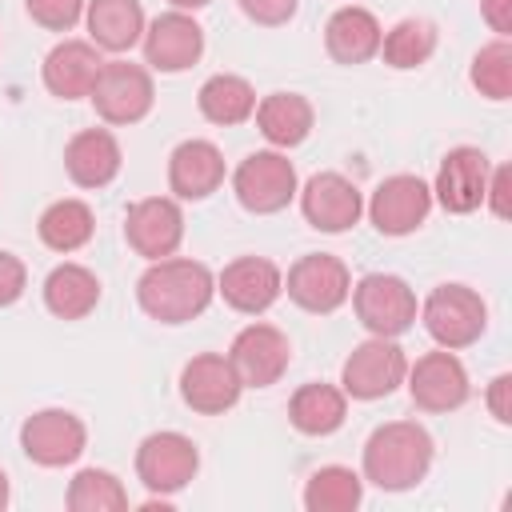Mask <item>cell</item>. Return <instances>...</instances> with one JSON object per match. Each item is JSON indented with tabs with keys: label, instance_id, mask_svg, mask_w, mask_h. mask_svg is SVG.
I'll list each match as a JSON object with an SVG mask.
<instances>
[{
	"label": "cell",
	"instance_id": "cell-1",
	"mask_svg": "<svg viewBox=\"0 0 512 512\" xmlns=\"http://www.w3.org/2000/svg\"><path fill=\"white\" fill-rule=\"evenodd\" d=\"M216 296V276L208 272V264L200 260H184V256H164L152 260L144 268V276L136 280V300L140 308L160 320V324H188L196 320Z\"/></svg>",
	"mask_w": 512,
	"mask_h": 512
},
{
	"label": "cell",
	"instance_id": "cell-2",
	"mask_svg": "<svg viewBox=\"0 0 512 512\" xmlns=\"http://www.w3.org/2000/svg\"><path fill=\"white\" fill-rule=\"evenodd\" d=\"M436 444L416 420H388L364 440V480L380 492H408L432 468Z\"/></svg>",
	"mask_w": 512,
	"mask_h": 512
},
{
	"label": "cell",
	"instance_id": "cell-3",
	"mask_svg": "<svg viewBox=\"0 0 512 512\" xmlns=\"http://www.w3.org/2000/svg\"><path fill=\"white\" fill-rule=\"evenodd\" d=\"M420 320L428 328V336L440 344V348H468L484 336L488 328V304L480 300L476 288L468 284H440L428 292L424 308H420Z\"/></svg>",
	"mask_w": 512,
	"mask_h": 512
},
{
	"label": "cell",
	"instance_id": "cell-4",
	"mask_svg": "<svg viewBox=\"0 0 512 512\" xmlns=\"http://www.w3.org/2000/svg\"><path fill=\"white\" fill-rule=\"evenodd\" d=\"M356 320L372 332V336H404L416 324V292L408 288V280L392 276V272H368L356 280V288L348 292Z\"/></svg>",
	"mask_w": 512,
	"mask_h": 512
},
{
	"label": "cell",
	"instance_id": "cell-5",
	"mask_svg": "<svg viewBox=\"0 0 512 512\" xmlns=\"http://www.w3.org/2000/svg\"><path fill=\"white\" fill-rule=\"evenodd\" d=\"M88 100L104 124H140L156 104V88L148 68L132 60H104Z\"/></svg>",
	"mask_w": 512,
	"mask_h": 512
},
{
	"label": "cell",
	"instance_id": "cell-6",
	"mask_svg": "<svg viewBox=\"0 0 512 512\" xmlns=\"http://www.w3.org/2000/svg\"><path fill=\"white\" fill-rule=\"evenodd\" d=\"M232 192L240 200V208L256 212V216H272L284 212L296 196V168L284 152L268 148V152H252L240 160V168L232 172Z\"/></svg>",
	"mask_w": 512,
	"mask_h": 512
},
{
	"label": "cell",
	"instance_id": "cell-7",
	"mask_svg": "<svg viewBox=\"0 0 512 512\" xmlns=\"http://www.w3.org/2000/svg\"><path fill=\"white\" fill-rule=\"evenodd\" d=\"M404 372H408L404 348L388 336H372L348 352L340 368V384H344V396L352 400H380L404 384Z\"/></svg>",
	"mask_w": 512,
	"mask_h": 512
},
{
	"label": "cell",
	"instance_id": "cell-8",
	"mask_svg": "<svg viewBox=\"0 0 512 512\" xmlns=\"http://www.w3.org/2000/svg\"><path fill=\"white\" fill-rule=\"evenodd\" d=\"M88 444V428L68 408H40L20 424V448L40 468H64L76 464Z\"/></svg>",
	"mask_w": 512,
	"mask_h": 512
},
{
	"label": "cell",
	"instance_id": "cell-9",
	"mask_svg": "<svg viewBox=\"0 0 512 512\" xmlns=\"http://www.w3.org/2000/svg\"><path fill=\"white\" fill-rule=\"evenodd\" d=\"M200 452L184 432H152L136 448V476L152 496H172L192 484Z\"/></svg>",
	"mask_w": 512,
	"mask_h": 512
},
{
	"label": "cell",
	"instance_id": "cell-10",
	"mask_svg": "<svg viewBox=\"0 0 512 512\" xmlns=\"http://www.w3.org/2000/svg\"><path fill=\"white\" fill-rule=\"evenodd\" d=\"M284 292L292 304H300L304 312H316V316H328L336 312L348 292H352V276L344 268L340 256H328V252H308L300 256L288 276H284Z\"/></svg>",
	"mask_w": 512,
	"mask_h": 512
},
{
	"label": "cell",
	"instance_id": "cell-11",
	"mask_svg": "<svg viewBox=\"0 0 512 512\" xmlns=\"http://www.w3.org/2000/svg\"><path fill=\"white\" fill-rule=\"evenodd\" d=\"M404 380H408V396L420 412H456L472 396L468 372L452 348L424 352L416 364H408Z\"/></svg>",
	"mask_w": 512,
	"mask_h": 512
},
{
	"label": "cell",
	"instance_id": "cell-12",
	"mask_svg": "<svg viewBox=\"0 0 512 512\" xmlns=\"http://www.w3.org/2000/svg\"><path fill=\"white\" fill-rule=\"evenodd\" d=\"M228 360L244 388H272L292 364V344L276 324H248L236 332Z\"/></svg>",
	"mask_w": 512,
	"mask_h": 512
},
{
	"label": "cell",
	"instance_id": "cell-13",
	"mask_svg": "<svg viewBox=\"0 0 512 512\" xmlns=\"http://www.w3.org/2000/svg\"><path fill=\"white\" fill-rule=\"evenodd\" d=\"M428 212H432V188L408 172L380 180L368 200V220L376 224L380 236H408L428 220Z\"/></svg>",
	"mask_w": 512,
	"mask_h": 512
},
{
	"label": "cell",
	"instance_id": "cell-14",
	"mask_svg": "<svg viewBox=\"0 0 512 512\" xmlns=\"http://www.w3.org/2000/svg\"><path fill=\"white\" fill-rule=\"evenodd\" d=\"M124 240L144 260H164L184 240V212L172 196H148L136 200L124 212Z\"/></svg>",
	"mask_w": 512,
	"mask_h": 512
},
{
	"label": "cell",
	"instance_id": "cell-15",
	"mask_svg": "<svg viewBox=\"0 0 512 512\" xmlns=\"http://www.w3.org/2000/svg\"><path fill=\"white\" fill-rule=\"evenodd\" d=\"M488 176H492L488 156L480 148L460 144L440 160V172H436V184H432V200L452 216H468V212H476L484 204Z\"/></svg>",
	"mask_w": 512,
	"mask_h": 512
},
{
	"label": "cell",
	"instance_id": "cell-16",
	"mask_svg": "<svg viewBox=\"0 0 512 512\" xmlns=\"http://www.w3.org/2000/svg\"><path fill=\"white\" fill-rule=\"evenodd\" d=\"M240 392H244V384L228 356L200 352L180 372V400L200 416H220V412L236 408Z\"/></svg>",
	"mask_w": 512,
	"mask_h": 512
},
{
	"label": "cell",
	"instance_id": "cell-17",
	"mask_svg": "<svg viewBox=\"0 0 512 512\" xmlns=\"http://www.w3.org/2000/svg\"><path fill=\"white\" fill-rule=\"evenodd\" d=\"M140 40H144L148 68H156V72H184L204 56V28L180 8H172V12L156 16L152 24H144Z\"/></svg>",
	"mask_w": 512,
	"mask_h": 512
},
{
	"label": "cell",
	"instance_id": "cell-18",
	"mask_svg": "<svg viewBox=\"0 0 512 512\" xmlns=\"http://www.w3.org/2000/svg\"><path fill=\"white\" fill-rule=\"evenodd\" d=\"M300 212L316 232H348L364 212V196L348 176L316 172L300 188Z\"/></svg>",
	"mask_w": 512,
	"mask_h": 512
},
{
	"label": "cell",
	"instance_id": "cell-19",
	"mask_svg": "<svg viewBox=\"0 0 512 512\" xmlns=\"http://www.w3.org/2000/svg\"><path fill=\"white\" fill-rule=\"evenodd\" d=\"M216 292L224 296L228 308H236L244 316H260L280 300L284 272L264 256H240V260L224 264V272L216 276Z\"/></svg>",
	"mask_w": 512,
	"mask_h": 512
},
{
	"label": "cell",
	"instance_id": "cell-20",
	"mask_svg": "<svg viewBox=\"0 0 512 512\" xmlns=\"http://www.w3.org/2000/svg\"><path fill=\"white\" fill-rule=\"evenodd\" d=\"M224 184V156L212 140H184L168 156V188L180 200H208Z\"/></svg>",
	"mask_w": 512,
	"mask_h": 512
},
{
	"label": "cell",
	"instance_id": "cell-21",
	"mask_svg": "<svg viewBox=\"0 0 512 512\" xmlns=\"http://www.w3.org/2000/svg\"><path fill=\"white\" fill-rule=\"evenodd\" d=\"M104 56L92 40H64L44 56V88L60 100H80L92 92Z\"/></svg>",
	"mask_w": 512,
	"mask_h": 512
},
{
	"label": "cell",
	"instance_id": "cell-22",
	"mask_svg": "<svg viewBox=\"0 0 512 512\" xmlns=\"http://www.w3.org/2000/svg\"><path fill=\"white\" fill-rule=\"evenodd\" d=\"M120 164H124V156H120V144L108 128H84L64 148V168H68L72 184H80V188L112 184L120 176Z\"/></svg>",
	"mask_w": 512,
	"mask_h": 512
},
{
	"label": "cell",
	"instance_id": "cell-23",
	"mask_svg": "<svg viewBox=\"0 0 512 512\" xmlns=\"http://www.w3.org/2000/svg\"><path fill=\"white\" fill-rule=\"evenodd\" d=\"M380 20L368 8H336L324 24V48L336 64H364L380 52Z\"/></svg>",
	"mask_w": 512,
	"mask_h": 512
},
{
	"label": "cell",
	"instance_id": "cell-24",
	"mask_svg": "<svg viewBox=\"0 0 512 512\" xmlns=\"http://www.w3.org/2000/svg\"><path fill=\"white\" fill-rule=\"evenodd\" d=\"M84 24L100 52H132L144 36V8L140 0H88Z\"/></svg>",
	"mask_w": 512,
	"mask_h": 512
},
{
	"label": "cell",
	"instance_id": "cell-25",
	"mask_svg": "<svg viewBox=\"0 0 512 512\" xmlns=\"http://www.w3.org/2000/svg\"><path fill=\"white\" fill-rule=\"evenodd\" d=\"M252 116H256L260 136L272 148H296V144H304L308 132H312V120H316L312 104L300 92H272V96L256 100V112Z\"/></svg>",
	"mask_w": 512,
	"mask_h": 512
},
{
	"label": "cell",
	"instance_id": "cell-26",
	"mask_svg": "<svg viewBox=\"0 0 512 512\" xmlns=\"http://www.w3.org/2000/svg\"><path fill=\"white\" fill-rule=\"evenodd\" d=\"M348 416V396L336 384H300L288 400V420L304 436H332Z\"/></svg>",
	"mask_w": 512,
	"mask_h": 512
},
{
	"label": "cell",
	"instance_id": "cell-27",
	"mask_svg": "<svg viewBox=\"0 0 512 512\" xmlns=\"http://www.w3.org/2000/svg\"><path fill=\"white\" fill-rule=\"evenodd\" d=\"M100 304V280L84 264H56L44 280V308L60 320H84Z\"/></svg>",
	"mask_w": 512,
	"mask_h": 512
},
{
	"label": "cell",
	"instance_id": "cell-28",
	"mask_svg": "<svg viewBox=\"0 0 512 512\" xmlns=\"http://www.w3.org/2000/svg\"><path fill=\"white\" fill-rule=\"evenodd\" d=\"M200 116L220 124V128H232V124H244L252 112H256V92L244 76H232V72H216L200 84Z\"/></svg>",
	"mask_w": 512,
	"mask_h": 512
},
{
	"label": "cell",
	"instance_id": "cell-29",
	"mask_svg": "<svg viewBox=\"0 0 512 512\" xmlns=\"http://www.w3.org/2000/svg\"><path fill=\"white\" fill-rule=\"evenodd\" d=\"M36 232H40V240L52 248V252H76V248H84L88 240H92V232H96V216H92V208L84 204V200H56V204H48L44 212H40V224H36Z\"/></svg>",
	"mask_w": 512,
	"mask_h": 512
},
{
	"label": "cell",
	"instance_id": "cell-30",
	"mask_svg": "<svg viewBox=\"0 0 512 512\" xmlns=\"http://www.w3.org/2000/svg\"><path fill=\"white\" fill-rule=\"evenodd\" d=\"M364 500V480L344 464H324L304 484V508L308 512H352Z\"/></svg>",
	"mask_w": 512,
	"mask_h": 512
},
{
	"label": "cell",
	"instance_id": "cell-31",
	"mask_svg": "<svg viewBox=\"0 0 512 512\" xmlns=\"http://www.w3.org/2000/svg\"><path fill=\"white\" fill-rule=\"evenodd\" d=\"M380 52H384V64L392 68H420L436 52V28L420 16H408L380 36Z\"/></svg>",
	"mask_w": 512,
	"mask_h": 512
},
{
	"label": "cell",
	"instance_id": "cell-32",
	"mask_svg": "<svg viewBox=\"0 0 512 512\" xmlns=\"http://www.w3.org/2000/svg\"><path fill=\"white\" fill-rule=\"evenodd\" d=\"M64 500H68L72 512H124V508H128L124 484H120L112 472H104V468H84V472H76Z\"/></svg>",
	"mask_w": 512,
	"mask_h": 512
},
{
	"label": "cell",
	"instance_id": "cell-33",
	"mask_svg": "<svg viewBox=\"0 0 512 512\" xmlns=\"http://www.w3.org/2000/svg\"><path fill=\"white\" fill-rule=\"evenodd\" d=\"M472 84L488 100H508L512 96V44H508V36H496L492 44H484L476 52V60H472Z\"/></svg>",
	"mask_w": 512,
	"mask_h": 512
},
{
	"label": "cell",
	"instance_id": "cell-34",
	"mask_svg": "<svg viewBox=\"0 0 512 512\" xmlns=\"http://www.w3.org/2000/svg\"><path fill=\"white\" fill-rule=\"evenodd\" d=\"M84 4H88V0H24L28 16H32L40 28H48V32H68V28H76L80 16H84Z\"/></svg>",
	"mask_w": 512,
	"mask_h": 512
},
{
	"label": "cell",
	"instance_id": "cell-35",
	"mask_svg": "<svg viewBox=\"0 0 512 512\" xmlns=\"http://www.w3.org/2000/svg\"><path fill=\"white\" fill-rule=\"evenodd\" d=\"M236 4L252 24H264V28H280L296 16V0H236Z\"/></svg>",
	"mask_w": 512,
	"mask_h": 512
},
{
	"label": "cell",
	"instance_id": "cell-36",
	"mask_svg": "<svg viewBox=\"0 0 512 512\" xmlns=\"http://www.w3.org/2000/svg\"><path fill=\"white\" fill-rule=\"evenodd\" d=\"M24 284H28V268L20 256L12 252H0V308L16 304L24 296Z\"/></svg>",
	"mask_w": 512,
	"mask_h": 512
},
{
	"label": "cell",
	"instance_id": "cell-37",
	"mask_svg": "<svg viewBox=\"0 0 512 512\" xmlns=\"http://www.w3.org/2000/svg\"><path fill=\"white\" fill-rule=\"evenodd\" d=\"M508 188H512V168L508 164H500V168H492V176H488V188H484V204L504 220L508 216Z\"/></svg>",
	"mask_w": 512,
	"mask_h": 512
},
{
	"label": "cell",
	"instance_id": "cell-38",
	"mask_svg": "<svg viewBox=\"0 0 512 512\" xmlns=\"http://www.w3.org/2000/svg\"><path fill=\"white\" fill-rule=\"evenodd\" d=\"M488 412L496 416V424H512V376L500 372L488 384Z\"/></svg>",
	"mask_w": 512,
	"mask_h": 512
},
{
	"label": "cell",
	"instance_id": "cell-39",
	"mask_svg": "<svg viewBox=\"0 0 512 512\" xmlns=\"http://www.w3.org/2000/svg\"><path fill=\"white\" fill-rule=\"evenodd\" d=\"M480 12H484V20L496 36L512 32V0H480Z\"/></svg>",
	"mask_w": 512,
	"mask_h": 512
},
{
	"label": "cell",
	"instance_id": "cell-40",
	"mask_svg": "<svg viewBox=\"0 0 512 512\" xmlns=\"http://www.w3.org/2000/svg\"><path fill=\"white\" fill-rule=\"evenodd\" d=\"M172 8H180V12H196V8H204V4H212V0H168Z\"/></svg>",
	"mask_w": 512,
	"mask_h": 512
},
{
	"label": "cell",
	"instance_id": "cell-41",
	"mask_svg": "<svg viewBox=\"0 0 512 512\" xmlns=\"http://www.w3.org/2000/svg\"><path fill=\"white\" fill-rule=\"evenodd\" d=\"M8 508V476H4V468H0V512Z\"/></svg>",
	"mask_w": 512,
	"mask_h": 512
}]
</instances>
